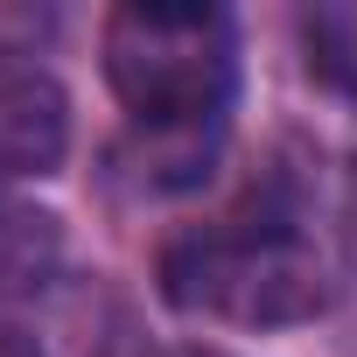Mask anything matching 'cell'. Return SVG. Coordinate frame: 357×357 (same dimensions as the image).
<instances>
[{
    "mask_svg": "<svg viewBox=\"0 0 357 357\" xmlns=\"http://www.w3.org/2000/svg\"><path fill=\"white\" fill-rule=\"evenodd\" d=\"M105 77L140 133H197L225 126L238 91V43L225 8H175V0H126L105 22Z\"/></svg>",
    "mask_w": 357,
    "mask_h": 357,
    "instance_id": "6da1fadb",
    "label": "cell"
},
{
    "mask_svg": "<svg viewBox=\"0 0 357 357\" xmlns=\"http://www.w3.org/2000/svg\"><path fill=\"white\" fill-rule=\"evenodd\" d=\"M63 154H70L63 84L29 56H0V175H56Z\"/></svg>",
    "mask_w": 357,
    "mask_h": 357,
    "instance_id": "3957f363",
    "label": "cell"
},
{
    "mask_svg": "<svg viewBox=\"0 0 357 357\" xmlns=\"http://www.w3.org/2000/svg\"><path fill=\"white\" fill-rule=\"evenodd\" d=\"M50 218H29V211H0V287H22L36 280V266L50 259Z\"/></svg>",
    "mask_w": 357,
    "mask_h": 357,
    "instance_id": "5b68a950",
    "label": "cell"
},
{
    "mask_svg": "<svg viewBox=\"0 0 357 357\" xmlns=\"http://www.w3.org/2000/svg\"><path fill=\"white\" fill-rule=\"evenodd\" d=\"M301 63L322 91L357 105V8H343V0L301 8Z\"/></svg>",
    "mask_w": 357,
    "mask_h": 357,
    "instance_id": "277c9868",
    "label": "cell"
},
{
    "mask_svg": "<svg viewBox=\"0 0 357 357\" xmlns=\"http://www.w3.org/2000/svg\"><path fill=\"white\" fill-rule=\"evenodd\" d=\"M0 357H43V343H36V336H22L15 322H0Z\"/></svg>",
    "mask_w": 357,
    "mask_h": 357,
    "instance_id": "8992f818",
    "label": "cell"
},
{
    "mask_svg": "<svg viewBox=\"0 0 357 357\" xmlns=\"http://www.w3.org/2000/svg\"><path fill=\"white\" fill-rule=\"evenodd\" d=\"M175 357H225V350H204V343H197V350H175Z\"/></svg>",
    "mask_w": 357,
    "mask_h": 357,
    "instance_id": "52a82bcc",
    "label": "cell"
},
{
    "mask_svg": "<svg viewBox=\"0 0 357 357\" xmlns=\"http://www.w3.org/2000/svg\"><path fill=\"white\" fill-rule=\"evenodd\" d=\"M161 294L183 315L218 322H301L322 308V266L287 225H225L190 231L161 252Z\"/></svg>",
    "mask_w": 357,
    "mask_h": 357,
    "instance_id": "7a4b0ae2",
    "label": "cell"
}]
</instances>
